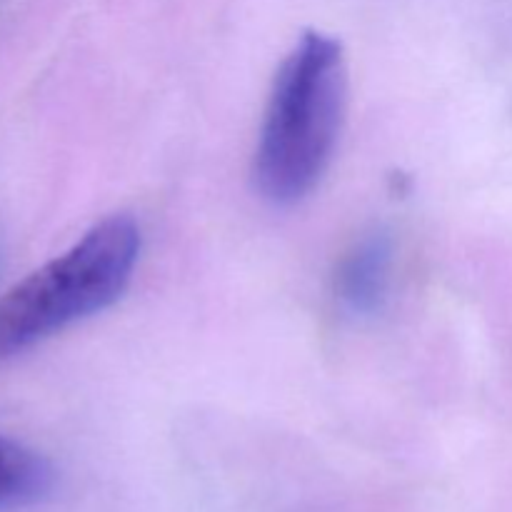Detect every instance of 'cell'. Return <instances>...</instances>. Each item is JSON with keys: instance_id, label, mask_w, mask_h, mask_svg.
Returning <instances> with one entry per match:
<instances>
[{"instance_id": "3957f363", "label": "cell", "mask_w": 512, "mask_h": 512, "mask_svg": "<svg viewBox=\"0 0 512 512\" xmlns=\"http://www.w3.org/2000/svg\"><path fill=\"white\" fill-rule=\"evenodd\" d=\"M395 243L385 228L360 235L338 260L333 295L340 310L353 318H373L385 308L393 285Z\"/></svg>"}, {"instance_id": "6da1fadb", "label": "cell", "mask_w": 512, "mask_h": 512, "mask_svg": "<svg viewBox=\"0 0 512 512\" xmlns=\"http://www.w3.org/2000/svg\"><path fill=\"white\" fill-rule=\"evenodd\" d=\"M348 105L340 40L308 30L275 73L253 160L255 188L268 203L295 205L323 180Z\"/></svg>"}, {"instance_id": "277c9868", "label": "cell", "mask_w": 512, "mask_h": 512, "mask_svg": "<svg viewBox=\"0 0 512 512\" xmlns=\"http://www.w3.org/2000/svg\"><path fill=\"white\" fill-rule=\"evenodd\" d=\"M53 488V465L28 445L0 435V512L43 503Z\"/></svg>"}, {"instance_id": "7a4b0ae2", "label": "cell", "mask_w": 512, "mask_h": 512, "mask_svg": "<svg viewBox=\"0 0 512 512\" xmlns=\"http://www.w3.org/2000/svg\"><path fill=\"white\" fill-rule=\"evenodd\" d=\"M138 255V223L118 213L18 280L0 295V360L110 308L128 288Z\"/></svg>"}]
</instances>
